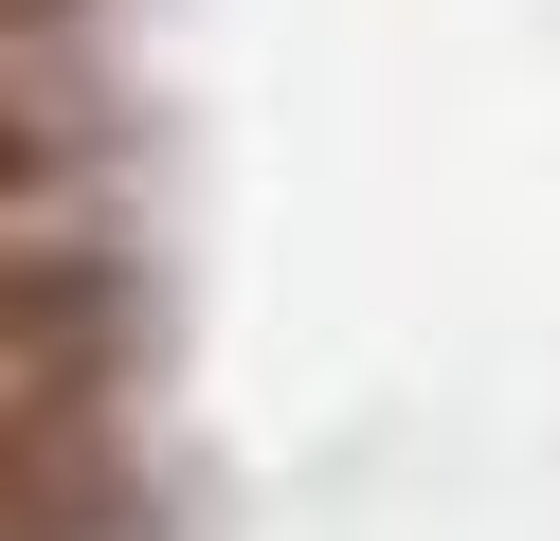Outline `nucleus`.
Returning <instances> with one entry per match:
<instances>
[{"instance_id":"7ed1b4c3","label":"nucleus","mask_w":560,"mask_h":541,"mask_svg":"<svg viewBox=\"0 0 560 541\" xmlns=\"http://www.w3.org/2000/svg\"><path fill=\"white\" fill-rule=\"evenodd\" d=\"M55 19H73V0H0V55H37V36H55Z\"/></svg>"},{"instance_id":"f257e3e1","label":"nucleus","mask_w":560,"mask_h":541,"mask_svg":"<svg viewBox=\"0 0 560 541\" xmlns=\"http://www.w3.org/2000/svg\"><path fill=\"white\" fill-rule=\"evenodd\" d=\"M73 199V108L37 91V55H0V235H37Z\"/></svg>"},{"instance_id":"f03ea898","label":"nucleus","mask_w":560,"mask_h":541,"mask_svg":"<svg viewBox=\"0 0 560 541\" xmlns=\"http://www.w3.org/2000/svg\"><path fill=\"white\" fill-rule=\"evenodd\" d=\"M73 415H37V397H0V541H55L73 524Z\"/></svg>"}]
</instances>
